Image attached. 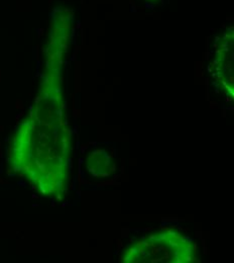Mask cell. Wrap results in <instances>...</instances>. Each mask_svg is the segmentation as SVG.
<instances>
[{
	"label": "cell",
	"instance_id": "1",
	"mask_svg": "<svg viewBox=\"0 0 234 263\" xmlns=\"http://www.w3.org/2000/svg\"><path fill=\"white\" fill-rule=\"evenodd\" d=\"M61 88L45 86L34 111L15 134L11 163L40 193L60 195L67 179V131L62 122Z\"/></svg>",
	"mask_w": 234,
	"mask_h": 263
}]
</instances>
